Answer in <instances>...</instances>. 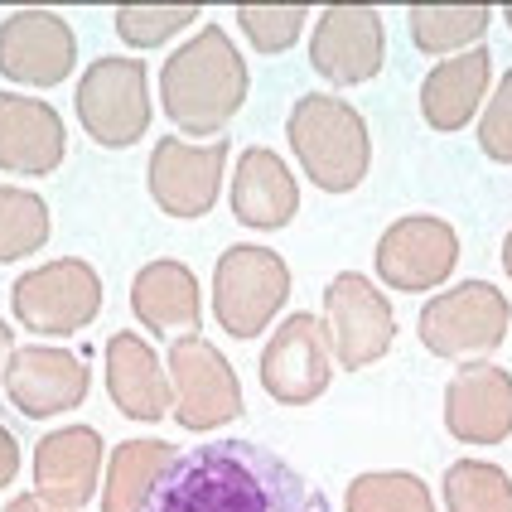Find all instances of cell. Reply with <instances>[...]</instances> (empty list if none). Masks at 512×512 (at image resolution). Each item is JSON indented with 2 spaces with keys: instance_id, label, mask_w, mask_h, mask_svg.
<instances>
[{
  "instance_id": "cell-14",
  "label": "cell",
  "mask_w": 512,
  "mask_h": 512,
  "mask_svg": "<svg viewBox=\"0 0 512 512\" xmlns=\"http://www.w3.org/2000/svg\"><path fill=\"white\" fill-rule=\"evenodd\" d=\"M387 63V25L372 5H329L310 34V68L334 87L372 83Z\"/></svg>"
},
{
  "instance_id": "cell-32",
  "label": "cell",
  "mask_w": 512,
  "mask_h": 512,
  "mask_svg": "<svg viewBox=\"0 0 512 512\" xmlns=\"http://www.w3.org/2000/svg\"><path fill=\"white\" fill-rule=\"evenodd\" d=\"M5 512H73V508H58V503H49L44 493H20V498H10Z\"/></svg>"
},
{
  "instance_id": "cell-18",
  "label": "cell",
  "mask_w": 512,
  "mask_h": 512,
  "mask_svg": "<svg viewBox=\"0 0 512 512\" xmlns=\"http://www.w3.org/2000/svg\"><path fill=\"white\" fill-rule=\"evenodd\" d=\"M102 484V435L92 426H63L34 445V493L58 508L83 512Z\"/></svg>"
},
{
  "instance_id": "cell-8",
  "label": "cell",
  "mask_w": 512,
  "mask_h": 512,
  "mask_svg": "<svg viewBox=\"0 0 512 512\" xmlns=\"http://www.w3.org/2000/svg\"><path fill=\"white\" fill-rule=\"evenodd\" d=\"M165 368H170L174 421L184 430L208 435L242 416V382H237V368L218 353V343H208L203 334H184L170 343Z\"/></svg>"
},
{
  "instance_id": "cell-25",
  "label": "cell",
  "mask_w": 512,
  "mask_h": 512,
  "mask_svg": "<svg viewBox=\"0 0 512 512\" xmlns=\"http://www.w3.org/2000/svg\"><path fill=\"white\" fill-rule=\"evenodd\" d=\"M54 232L49 203L20 184H0V266L34 256Z\"/></svg>"
},
{
  "instance_id": "cell-31",
  "label": "cell",
  "mask_w": 512,
  "mask_h": 512,
  "mask_svg": "<svg viewBox=\"0 0 512 512\" xmlns=\"http://www.w3.org/2000/svg\"><path fill=\"white\" fill-rule=\"evenodd\" d=\"M20 479V440L10 435V426H0V488H10Z\"/></svg>"
},
{
  "instance_id": "cell-6",
  "label": "cell",
  "mask_w": 512,
  "mask_h": 512,
  "mask_svg": "<svg viewBox=\"0 0 512 512\" xmlns=\"http://www.w3.org/2000/svg\"><path fill=\"white\" fill-rule=\"evenodd\" d=\"M290 300V266L281 252L237 242L213 266V314L232 339H256L276 324V314Z\"/></svg>"
},
{
  "instance_id": "cell-21",
  "label": "cell",
  "mask_w": 512,
  "mask_h": 512,
  "mask_svg": "<svg viewBox=\"0 0 512 512\" xmlns=\"http://www.w3.org/2000/svg\"><path fill=\"white\" fill-rule=\"evenodd\" d=\"M131 314L141 319L150 334H160V339L199 334V319H203L199 276L184 261H174V256L145 261L136 271V281H131Z\"/></svg>"
},
{
  "instance_id": "cell-33",
  "label": "cell",
  "mask_w": 512,
  "mask_h": 512,
  "mask_svg": "<svg viewBox=\"0 0 512 512\" xmlns=\"http://www.w3.org/2000/svg\"><path fill=\"white\" fill-rule=\"evenodd\" d=\"M10 353H15V329L0 319V372H5V363H10Z\"/></svg>"
},
{
  "instance_id": "cell-13",
  "label": "cell",
  "mask_w": 512,
  "mask_h": 512,
  "mask_svg": "<svg viewBox=\"0 0 512 512\" xmlns=\"http://www.w3.org/2000/svg\"><path fill=\"white\" fill-rule=\"evenodd\" d=\"M0 382H5L10 406L25 421H49V416L83 406L87 392H92V368H87L83 353H68L54 343H29V348L10 353Z\"/></svg>"
},
{
  "instance_id": "cell-35",
  "label": "cell",
  "mask_w": 512,
  "mask_h": 512,
  "mask_svg": "<svg viewBox=\"0 0 512 512\" xmlns=\"http://www.w3.org/2000/svg\"><path fill=\"white\" fill-rule=\"evenodd\" d=\"M498 15H503V20H508V29H512V5H503V10H498Z\"/></svg>"
},
{
  "instance_id": "cell-24",
  "label": "cell",
  "mask_w": 512,
  "mask_h": 512,
  "mask_svg": "<svg viewBox=\"0 0 512 512\" xmlns=\"http://www.w3.org/2000/svg\"><path fill=\"white\" fill-rule=\"evenodd\" d=\"M493 15L498 10H488V5H411L406 10V29H411V44L421 54L455 58L464 49H479Z\"/></svg>"
},
{
  "instance_id": "cell-3",
  "label": "cell",
  "mask_w": 512,
  "mask_h": 512,
  "mask_svg": "<svg viewBox=\"0 0 512 512\" xmlns=\"http://www.w3.org/2000/svg\"><path fill=\"white\" fill-rule=\"evenodd\" d=\"M285 141L295 165L324 194H353L372 170V131L353 102L339 92H305L285 116Z\"/></svg>"
},
{
  "instance_id": "cell-2",
  "label": "cell",
  "mask_w": 512,
  "mask_h": 512,
  "mask_svg": "<svg viewBox=\"0 0 512 512\" xmlns=\"http://www.w3.org/2000/svg\"><path fill=\"white\" fill-rule=\"evenodd\" d=\"M252 92L247 58L237 54L228 29L203 25L189 44H179L160 68V107L184 136H223Z\"/></svg>"
},
{
  "instance_id": "cell-34",
  "label": "cell",
  "mask_w": 512,
  "mask_h": 512,
  "mask_svg": "<svg viewBox=\"0 0 512 512\" xmlns=\"http://www.w3.org/2000/svg\"><path fill=\"white\" fill-rule=\"evenodd\" d=\"M503 271H508V281H512V232L503 237Z\"/></svg>"
},
{
  "instance_id": "cell-10",
  "label": "cell",
  "mask_w": 512,
  "mask_h": 512,
  "mask_svg": "<svg viewBox=\"0 0 512 512\" xmlns=\"http://www.w3.org/2000/svg\"><path fill=\"white\" fill-rule=\"evenodd\" d=\"M261 392L281 406H310L334 382V343L319 314L295 310L276 324L271 343L261 348Z\"/></svg>"
},
{
  "instance_id": "cell-20",
  "label": "cell",
  "mask_w": 512,
  "mask_h": 512,
  "mask_svg": "<svg viewBox=\"0 0 512 512\" xmlns=\"http://www.w3.org/2000/svg\"><path fill=\"white\" fill-rule=\"evenodd\" d=\"M228 199H232V218L242 228L281 232L300 213V184H295V170L276 150L252 145V150H242V160L232 170Z\"/></svg>"
},
{
  "instance_id": "cell-23",
  "label": "cell",
  "mask_w": 512,
  "mask_h": 512,
  "mask_svg": "<svg viewBox=\"0 0 512 512\" xmlns=\"http://www.w3.org/2000/svg\"><path fill=\"white\" fill-rule=\"evenodd\" d=\"M179 450L170 440H121L107 455V474H102V512H141L155 484L165 479Z\"/></svg>"
},
{
  "instance_id": "cell-11",
  "label": "cell",
  "mask_w": 512,
  "mask_h": 512,
  "mask_svg": "<svg viewBox=\"0 0 512 512\" xmlns=\"http://www.w3.org/2000/svg\"><path fill=\"white\" fill-rule=\"evenodd\" d=\"M228 155H232L228 136H218V141H208V145H189V141H179V136L155 141L150 165H145L150 199L160 203V213H170V218H203L208 208H218Z\"/></svg>"
},
{
  "instance_id": "cell-16",
  "label": "cell",
  "mask_w": 512,
  "mask_h": 512,
  "mask_svg": "<svg viewBox=\"0 0 512 512\" xmlns=\"http://www.w3.org/2000/svg\"><path fill=\"white\" fill-rule=\"evenodd\" d=\"M445 430L459 445H503L512 435V372L498 363H459L445 387Z\"/></svg>"
},
{
  "instance_id": "cell-30",
  "label": "cell",
  "mask_w": 512,
  "mask_h": 512,
  "mask_svg": "<svg viewBox=\"0 0 512 512\" xmlns=\"http://www.w3.org/2000/svg\"><path fill=\"white\" fill-rule=\"evenodd\" d=\"M479 150L493 165H508L512 170V68L498 78L484 116H479Z\"/></svg>"
},
{
  "instance_id": "cell-17",
  "label": "cell",
  "mask_w": 512,
  "mask_h": 512,
  "mask_svg": "<svg viewBox=\"0 0 512 512\" xmlns=\"http://www.w3.org/2000/svg\"><path fill=\"white\" fill-rule=\"evenodd\" d=\"M68 155V131L58 107L25 92H0V170L44 179Z\"/></svg>"
},
{
  "instance_id": "cell-29",
  "label": "cell",
  "mask_w": 512,
  "mask_h": 512,
  "mask_svg": "<svg viewBox=\"0 0 512 512\" xmlns=\"http://www.w3.org/2000/svg\"><path fill=\"white\" fill-rule=\"evenodd\" d=\"M310 15L314 10H305V5H237V29L247 34L256 54L276 58L285 49H295Z\"/></svg>"
},
{
  "instance_id": "cell-19",
  "label": "cell",
  "mask_w": 512,
  "mask_h": 512,
  "mask_svg": "<svg viewBox=\"0 0 512 512\" xmlns=\"http://www.w3.org/2000/svg\"><path fill=\"white\" fill-rule=\"evenodd\" d=\"M107 392H112L116 411L126 421H141V426H155L174 416V392H170V368L160 363V353L121 329L107 339Z\"/></svg>"
},
{
  "instance_id": "cell-12",
  "label": "cell",
  "mask_w": 512,
  "mask_h": 512,
  "mask_svg": "<svg viewBox=\"0 0 512 512\" xmlns=\"http://www.w3.org/2000/svg\"><path fill=\"white\" fill-rule=\"evenodd\" d=\"M459 266V232L435 213H406L377 237V281L416 295L435 290L455 276Z\"/></svg>"
},
{
  "instance_id": "cell-15",
  "label": "cell",
  "mask_w": 512,
  "mask_h": 512,
  "mask_svg": "<svg viewBox=\"0 0 512 512\" xmlns=\"http://www.w3.org/2000/svg\"><path fill=\"white\" fill-rule=\"evenodd\" d=\"M78 68V34L54 10H15L0 20V78L20 87H58Z\"/></svg>"
},
{
  "instance_id": "cell-9",
  "label": "cell",
  "mask_w": 512,
  "mask_h": 512,
  "mask_svg": "<svg viewBox=\"0 0 512 512\" xmlns=\"http://www.w3.org/2000/svg\"><path fill=\"white\" fill-rule=\"evenodd\" d=\"M324 329L334 343V363L343 372H363L392 353L397 314L363 271H339L324 285Z\"/></svg>"
},
{
  "instance_id": "cell-5",
  "label": "cell",
  "mask_w": 512,
  "mask_h": 512,
  "mask_svg": "<svg viewBox=\"0 0 512 512\" xmlns=\"http://www.w3.org/2000/svg\"><path fill=\"white\" fill-rule=\"evenodd\" d=\"M107 305V285L83 256H58L25 271L10 285V310L39 339H68L83 334Z\"/></svg>"
},
{
  "instance_id": "cell-1",
  "label": "cell",
  "mask_w": 512,
  "mask_h": 512,
  "mask_svg": "<svg viewBox=\"0 0 512 512\" xmlns=\"http://www.w3.org/2000/svg\"><path fill=\"white\" fill-rule=\"evenodd\" d=\"M141 512H334L329 498L256 440H208L165 469Z\"/></svg>"
},
{
  "instance_id": "cell-28",
  "label": "cell",
  "mask_w": 512,
  "mask_h": 512,
  "mask_svg": "<svg viewBox=\"0 0 512 512\" xmlns=\"http://www.w3.org/2000/svg\"><path fill=\"white\" fill-rule=\"evenodd\" d=\"M199 5H116L112 20L126 49H165L174 34H184L189 25H199Z\"/></svg>"
},
{
  "instance_id": "cell-26",
  "label": "cell",
  "mask_w": 512,
  "mask_h": 512,
  "mask_svg": "<svg viewBox=\"0 0 512 512\" xmlns=\"http://www.w3.org/2000/svg\"><path fill=\"white\" fill-rule=\"evenodd\" d=\"M445 512H512L508 469L488 459H455L445 469Z\"/></svg>"
},
{
  "instance_id": "cell-22",
  "label": "cell",
  "mask_w": 512,
  "mask_h": 512,
  "mask_svg": "<svg viewBox=\"0 0 512 512\" xmlns=\"http://www.w3.org/2000/svg\"><path fill=\"white\" fill-rule=\"evenodd\" d=\"M488 78H493V54L484 44L455 58H440L421 78V116H426L430 131H445V136L464 131L484 107Z\"/></svg>"
},
{
  "instance_id": "cell-27",
  "label": "cell",
  "mask_w": 512,
  "mask_h": 512,
  "mask_svg": "<svg viewBox=\"0 0 512 512\" xmlns=\"http://www.w3.org/2000/svg\"><path fill=\"white\" fill-rule=\"evenodd\" d=\"M343 512H435V498L411 469H377L348 484Z\"/></svg>"
},
{
  "instance_id": "cell-7",
  "label": "cell",
  "mask_w": 512,
  "mask_h": 512,
  "mask_svg": "<svg viewBox=\"0 0 512 512\" xmlns=\"http://www.w3.org/2000/svg\"><path fill=\"white\" fill-rule=\"evenodd\" d=\"M78 121L102 150H126L150 131V73L136 54H107L97 58L78 78L73 92Z\"/></svg>"
},
{
  "instance_id": "cell-4",
  "label": "cell",
  "mask_w": 512,
  "mask_h": 512,
  "mask_svg": "<svg viewBox=\"0 0 512 512\" xmlns=\"http://www.w3.org/2000/svg\"><path fill=\"white\" fill-rule=\"evenodd\" d=\"M512 329V305L498 285L488 281H459L440 295H430L416 334L426 343V353L445 363H479L488 358Z\"/></svg>"
}]
</instances>
